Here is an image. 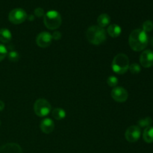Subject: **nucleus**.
Masks as SVG:
<instances>
[{"mask_svg": "<svg viewBox=\"0 0 153 153\" xmlns=\"http://www.w3.org/2000/svg\"><path fill=\"white\" fill-rule=\"evenodd\" d=\"M40 128L45 134H50L54 131V128H55L54 121L49 117L44 118L40 122Z\"/></svg>", "mask_w": 153, "mask_h": 153, "instance_id": "11", "label": "nucleus"}, {"mask_svg": "<svg viewBox=\"0 0 153 153\" xmlns=\"http://www.w3.org/2000/svg\"><path fill=\"white\" fill-rule=\"evenodd\" d=\"M111 97L117 102H125L128 97V91L123 87H115L112 89Z\"/></svg>", "mask_w": 153, "mask_h": 153, "instance_id": "8", "label": "nucleus"}, {"mask_svg": "<svg viewBox=\"0 0 153 153\" xmlns=\"http://www.w3.org/2000/svg\"><path fill=\"white\" fill-rule=\"evenodd\" d=\"M27 18H28V20L33 21L34 19V15H32V14L28 15V16H27Z\"/></svg>", "mask_w": 153, "mask_h": 153, "instance_id": "27", "label": "nucleus"}, {"mask_svg": "<svg viewBox=\"0 0 153 153\" xmlns=\"http://www.w3.org/2000/svg\"><path fill=\"white\" fill-rule=\"evenodd\" d=\"M152 123V119L149 117H146L145 118H142V119L139 120L137 122V125L139 127H142V128H147V127L151 126Z\"/></svg>", "mask_w": 153, "mask_h": 153, "instance_id": "18", "label": "nucleus"}, {"mask_svg": "<svg viewBox=\"0 0 153 153\" xmlns=\"http://www.w3.org/2000/svg\"><path fill=\"white\" fill-rule=\"evenodd\" d=\"M128 70L133 74H138L140 72V70H141V68H140V66L138 64L134 63V64H131V65H129Z\"/></svg>", "mask_w": 153, "mask_h": 153, "instance_id": "21", "label": "nucleus"}, {"mask_svg": "<svg viewBox=\"0 0 153 153\" xmlns=\"http://www.w3.org/2000/svg\"><path fill=\"white\" fill-rule=\"evenodd\" d=\"M52 34L47 31H43L37 35L36 38V43L39 47L47 48L52 43Z\"/></svg>", "mask_w": 153, "mask_h": 153, "instance_id": "9", "label": "nucleus"}, {"mask_svg": "<svg viewBox=\"0 0 153 153\" xmlns=\"http://www.w3.org/2000/svg\"><path fill=\"white\" fill-rule=\"evenodd\" d=\"M34 15L38 18L42 17V16H44L45 15L44 10H43L42 7H37V8L34 10Z\"/></svg>", "mask_w": 153, "mask_h": 153, "instance_id": "24", "label": "nucleus"}, {"mask_svg": "<svg viewBox=\"0 0 153 153\" xmlns=\"http://www.w3.org/2000/svg\"><path fill=\"white\" fill-rule=\"evenodd\" d=\"M118 82H119V80H118L117 78L114 76H111L107 79V84L108 85V86L111 87V88H115V87H117Z\"/></svg>", "mask_w": 153, "mask_h": 153, "instance_id": "20", "label": "nucleus"}, {"mask_svg": "<svg viewBox=\"0 0 153 153\" xmlns=\"http://www.w3.org/2000/svg\"><path fill=\"white\" fill-rule=\"evenodd\" d=\"M97 22H98L99 26L104 28V27L108 26L111 22V17L107 13H102L98 16L97 19Z\"/></svg>", "mask_w": 153, "mask_h": 153, "instance_id": "15", "label": "nucleus"}, {"mask_svg": "<svg viewBox=\"0 0 153 153\" xmlns=\"http://www.w3.org/2000/svg\"><path fill=\"white\" fill-rule=\"evenodd\" d=\"M7 58L12 62H16L19 59V54L16 51H10L7 52Z\"/></svg>", "mask_w": 153, "mask_h": 153, "instance_id": "19", "label": "nucleus"}, {"mask_svg": "<svg viewBox=\"0 0 153 153\" xmlns=\"http://www.w3.org/2000/svg\"><path fill=\"white\" fill-rule=\"evenodd\" d=\"M87 39L94 45H100L106 40V31L99 25H92L87 30Z\"/></svg>", "mask_w": 153, "mask_h": 153, "instance_id": "2", "label": "nucleus"}, {"mask_svg": "<svg viewBox=\"0 0 153 153\" xmlns=\"http://www.w3.org/2000/svg\"><path fill=\"white\" fill-rule=\"evenodd\" d=\"M7 55V49L3 44L0 43V62Z\"/></svg>", "mask_w": 153, "mask_h": 153, "instance_id": "23", "label": "nucleus"}, {"mask_svg": "<svg viewBox=\"0 0 153 153\" xmlns=\"http://www.w3.org/2000/svg\"><path fill=\"white\" fill-rule=\"evenodd\" d=\"M149 38L147 33L143 29L137 28L132 31L128 37V44L132 50L140 52L147 46Z\"/></svg>", "mask_w": 153, "mask_h": 153, "instance_id": "1", "label": "nucleus"}, {"mask_svg": "<svg viewBox=\"0 0 153 153\" xmlns=\"http://www.w3.org/2000/svg\"><path fill=\"white\" fill-rule=\"evenodd\" d=\"M140 63L142 67L149 68L153 66V51L150 49L144 50L140 55Z\"/></svg>", "mask_w": 153, "mask_h": 153, "instance_id": "10", "label": "nucleus"}, {"mask_svg": "<svg viewBox=\"0 0 153 153\" xmlns=\"http://www.w3.org/2000/svg\"><path fill=\"white\" fill-rule=\"evenodd\" d=\"M129 67V59L123 53L117 54L113 59L111 68L115 73L123 75L126 73Z\"/></svg>", "mask_w": 153, "mask_h": 153, "instance_id": "3", "label": "nucleus"}, {"mask_svg": "<svg viewBox=\"0 0 153 153\" xmlns=\"http://www.w3.org/2000/svg\"><path fill=\"white\" fill-rule=\"evenodd\" d=\"M4 108V103L1 100H0V111H1Z\"/></svg>", "mask_w": 153, "mask_h": 153, "instance_id": "26", "label": "nucleus"}, {"mask_svg": "<svg viewBox=\"0 0 153 153\" xmlns=\"http://www.w3.org/2000/svg\"><path fill=\"white\" fill-rule=\"evenodd\" d=\"M52 39H54V40H60V39L61 38V33L60 32V31H54L53 34H52Z\"/></svg>", "mask_w": 153, "mask_h": 153, "instance_id": "25", "label": "nucleus"}, {"mask_svg": "<svg viewBox=\"0 0 153 153\" xmlns=\"http://www.w3.org/2000/svg\"><path fill=\"white\" fill-rule=\"evenodd\" d=\"M12 39V34L7 28H0V41L3 43L10 42Z\"/></svg>", "mask_w": 153, "mask_h": 153, "instance_id": "14", "label": "nucleus"}, {"mask_svg": "<svg viewBox=\"0 0 153 153\" xmlns=\"http://www.w3.org/2000/svg\"><path fill=\"white\" fill-rule=\"evenodd\" d=\"M34 111L38 117H44L52 111V105L45 99H38L34 104Z\"/></svg>", "mask_w": 153, "mask_h": 153, "instance_id": "5", "label": "nucleus"}, {"mask_svg": "<svg viewBox=\"0 0 153 153\" xmlns=\"http://www.w3.org/2000/svg\"><path fill=\"white\" fill-rule=\"evenodd\" d=\"M27 19V13L22 8H14L9 13L8 19L15 25H19L25 22Z\"/></svg>", "mask_w": 153, "mask_h": 153, "instance_id": "6", "label": "nucleus"}, {"mask_svg": "<svg viewBox=\"0 0 153 153\" xmlns=\"http://www.w3.org/2000/svg\"><path fill=\"white\" fill-rule=\"evenodd\" d=\"M61 14L57 10H49L43 16V22L45 26L50 30H55L59 28L61 25Z\"/></svg>", "mask_w": 153, "mask_h": 153, "instance_id": "4", "label": "nucleus"}, {"mask_svg": "<svg viewBox=\"0 0 153 153\" xmlns=\"http://www.w3.org/2000/svg\"><path fill=\"white\" fill-rule=\"evenodd\" d=\"M0 153H22V150L17 143H8L0 147Z\"/></svg>", "mask_w": 153, "mask_h": 153, "instance_id": "12", "label": "nucleus"}, {"mask_svg": "<svg viewBox=\"0 0 153 153\" xmlns=\"http://www.w3.org/2000/svg\"><path fill=\"white\" fill-rule=\"evenodd\" d=\"M107 32L108 35L111 37H119L122 32V28L117 24H111L107 29Z\"/></svg>", "mask_w": 153, "mask_h": 153, "instance_id": "13", "label": "nucleus"}, {"mask_svg": "<svg viewBox=\"0 0 153 153\" xmlns=\"http://www.w3.org/2000/svg\"><path fill=\"white\" fill-rule=\"evenodd\" d=\"M143 138L146 143H153V126H149L145 128L143 132Z\"/></svg>", "mask_w": 153, "mask_h": 153, "instance_id": "16", "label": "nucleus"}, {"mask_svg": "<svg viewBox=\"0 0 153 153\" xmlns=\"http://www.w3.org/2000/svg\"><path fill=\"white\" fill-rule=\"evenodd\" d=\"M0 126H1V122H0Z\"/></svg>", "mask_w": 153, "mask_h": 153, "instance_id": "28", "label": "nucleus"}, {"mask_svg": "<svg viewBox=\"0 0 153 153\" xmlns=\"http://www.w3.org/2000/svg\"><path fill=\"white\" fill-rule=\"evenodd\" d=\"M141 131L138 126H131L126 129L125 137L129 143H135L140 139Z\"/></svg>", "mask_w": 153, "mask_h": 153, "instance_id": "7", "label": "nucleus"}, {"mask_svg": "<svg viewBox=\"0 0 153 153\" xmlns=\"http://www.w3.org/2000/svg\"><path fill=\"white\" fill-rule=\"evenodd\" d=\"M52 115L54 119L58 120H61L64 119L66 117V114L65 110L61 108H55L52 110Z\"/></svg>", "mask_w": 153, "mask_h": 153, "instance_id": "17", "label": "nucleus"}, {"mask_svg": "<svg viewBox=\"0 0 153 153\" xmlns=\"http://www.w3.org/2000/svg\"><path fill=\"white\" fill-rule=\"evenodd\" d=\"M143 30L145 32H149V31H152L153 29V22L150 20L145 21L143 23Z\"/></svg>", "mask_w": 153, "mask_h": 153, "instance_id": "22", "label": "nucleus"}]
</instances>
